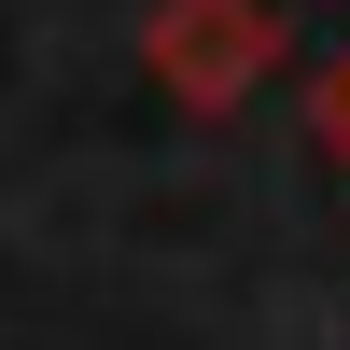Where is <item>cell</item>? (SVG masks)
Returning <instances> with one entry per match:
<instances>
[{
	"mask_svg": "<svg viewBox=\"0 0 350 350\" xmlns=\"http://www.w3.org/2000/svg\"><path fill=\"white\" fill-rule=\"evenodd\" d=\"M267 70H280V14H267V0H168V14H154V84H168V98L224 112V98H252Z\"/></svg>",
	"mask_w": 350,
	"mask_h": 350,
	"instance_id": "obj_1",
	"label": "cell"
},
{
	"mask_svg": "<svg viewBox=\"0 0 350 350\" xmlns=\"http://www.w3.org/2000/svg\"><path fill=\"white\" fill-rule=\"evenodd\" d=\"M323 140H336V154H350V70L323 84Z\"/></svg>",
	"mask_w": 350,
	"mask_h": 350,
	"instance_id": "obj_2",
	"label": "cell"
}]
</instances>
